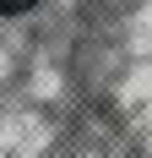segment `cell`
I'll return each mask as SVG.
<instances>
[{"label":"cell","mask_w":152,"mask_h":158,"mask_svg":"<svg viewBox=\"0 0 152 158\" xmlns=\"http://www.w3.org/2000/svg\"><path fill=\"white\" fill-rule=\"evenodd\" d=\"M38 0H0V16H22V11H33Z\"/></svg>","instance_id":"6da1fadb"}]
</instances>
